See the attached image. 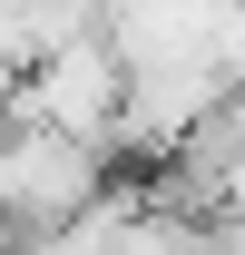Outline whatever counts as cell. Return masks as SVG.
I'll use <instances>...</instances> for the list:
<instances>
[{
    "instance_id": "6da1fadb",
    "label": "cell",
    "mask_w": 245,
    "mask_h": 255,
    "mask_svg": "<svg viewBox=\"0 0 245 255\" xmlns=\"http://www.w3.org/2000/svg\"><path fill=\"white\" fill-rule=\"evenodd\" d=\"M118 108H127V59L108 39V20L69 30L20 79H0V118L10 128H59V137H89V147H118Z\"/></svg>"
},
{
    "instance_id": "7a4b0ae2",
    "label": "cell",
    "mask_w": 245,
    "mask_h": 255,
    "mask_svg": "<svg viewBox=\"0 0 245 255\" xmlns=\"http://www.w3.org/2000/svg\"><path fill=\"white\" fill-rule=\"evenodd\" d=\"M108 196H118L108 147L59 137V128H10L0 137V226L10 236H59V226H79Z\"/></svg>"
},
{
    "instance_id": "3957f363",
    "label": "cell",
    "mask_w": 245,
    "mask_h": 255,
    "mask_svg": "<svg viewBox=\"0 0 245 255\" xmlns=\"http://www.w3.org/2000/svg\"><path fill=\"white\" fill-rule=\"evenodd\" d=\"M108 255H216V226L167 206V196H127L108 226Z\"/></svg>"
}]
</instances>
